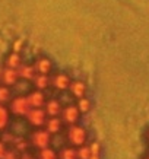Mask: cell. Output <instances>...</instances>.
Wrapping results in <instances>:
<instances>
[{
    "label": "cell",
    "mask_w": 149,
    "mask_h": 159,
    "mask_svg": "<svg viewBox=\"0 0 149 159\" xmlns=\"http://www.w3.org/2000/svg\"><path fill=\"white\" fill-rule=\"evenodd\" d=\"M19 159H37V158H35L34 155H31L29 152H25V153L21 155V158H19Z\"/></svg>",
    "instance_id": "4316f807"
},
{
    "label": "cell",
    "mask_w": 149,
    "mask_h": 159,
    "mask_svg": "<svg viewBox=\"0 0 149 159\" xmlns=\"http://www.w3.org/2000/svg\"><path fill=\"white\" fill-rule=\"evenodd\" d=\"M10 145H12V148H13V149L18 150L21 155L25 153V152H28V148L31 146V145H29V140L25 139V137H22V136H15Z\"/></svg>",
    "instance_id": "5bb4252c"
},
{
    "label": "cell",
    "mask_w": 149,
    "mask_h": 159,
    "mask_svg": "<svg viewBox=\"0 0 149 159\" xmlns=\"http://www.w3.org/2000/svg\"><path fill=\"white\" fill-rule=\"evenodd\" d=\"M22 47H24V41H22V39H16L13 44V51L15 53H19Z\"/></svg>",
    "instance_id": "484cf974"
},
{
    "label": "cell",
    "mask_w": 149,
    "mask_h": 159,
    "mask_svg": "<svg viewBox=\"0 0 149 159\" xmlns=\"http://www.w3.org/2000/svg\"><path fill=\"white\" fill-rule=\"evenodd\" d=\"M9 111L16 117H26V114L29 112L31 107L29 102L26 99V95H18V97L12 98V101L9 102Z\"/></svg>",
    "instance_id": "3957f363"
},
{
    "label": "cell",
    "mask_w": 149,
    "mask_h": 159,
    "mask_svg": "<svg viewBox=\"0 0 149 159\" xmlns=\"http://www.w3.org/2000/svg\"><path fill=\"white\" fill-rule=\"evenodd\" d=\"M18 80H19V73H18L16 69L6 67L2 70V82H3V85L10 88V86H13V85H16Z\"/></svg>",
    "instance_id": "30bf717a"
},
{
    "label": "cell",
    "mask_w": 149,
    "mask_h": 159,
    "mask_svg": "<svg viewBox=\"0 0 149 159\" xmlns=\"http://www.w3.org/2000/svg\"><path fill=\"white\" fill-rule=\"evenodd\" d=\"M62 110H63L62 102L58 101V99H56V98L48 99L45 102V105H44V111H45L47 117H60Z\"/></svg>",
    "instance_id": "9c48e42d"
},
{
    "label": "cell",
    "mask_w": 149,
    "mask_h": 159,
    "mask_svg": "<svg viewBox=\"0 0 149 159\" xmlns=\"http://www.w3.org/2000/svg\"><path fill=\"white\" fill-rule=\"evenodd\" d=\"M143 159H149V153H148V155H146V156H145V158H143Z\"/></svg>",
    "instance_id": "f546056e"
},
{
    "label": "cell",
    "mask_w": 149,
    "mask_h": 159,
    "mask_svg": "<svg viewBox=\"0 0 149 159\" xmlns=\"http://www.w3.org/2000/svg\"><path fill=\"white\" fill-rule=\"evenodd\" d=\"M58 159H77L76 148L64 146V148L60 149V152H58Z\"/></svg>",
    "instance_id": "ffe728a7"
},
{
    "label": "cell",
    "mask_w": 149,
    "mask_h": 159,
    "mask_svg": "<svg viewBox=\"0 0 149 159\" xmlns=\"http://www.w3.org/2000/svg\"><path fill=\"white\" fill-rule=\"evenodd\" d=\"M76 108L79 110V112L82 114H88L92 108V101L89 99L88 97H83V98H79L76 102Z\"/></svg>",
    "instance_id": "ac0fdd59"
},
{
    "label": "cell",
    "mask_w": 149,
    "mask_h": 159,
    "mask_svg": "<svg viewBox=\"0 0 149 159\" xmlns=\"http://www.w3.org/2000/svg\"><path fill=\"white\" fill-rule=\"evenodd\" d=\"M89 159H101V155H91Z\"/></svg>",
    "instance_id": "83f0119b"
},
{
    "label": "cell",
    "mask_w": 149,
    "mask_h": 159,
    "mask_svg": "<svg viewBox=\"0 0 149 159\" xmlns=\"http://www.w3.org/2000/svg\"><path fill=\"white\" fill-rule=\"evenodd\" d=\"M26 99H28L31 108H44L45 102H47L45 93L43 91H38V89H34V91L29 92L26 95Z\"/></svg>",
    "instance_id": "8992f818"
},
{
    "label": "cell",
    "mask_w": 149,
    "mask_h": 159,
    "mask_svg": "<svg viewBox=\"0 0 149 159\" xmlns=\"http://www.w3.org/2000/svg\"><path fill=\"white\" fill-rule=\"evenodd\" d=\"M0 82H2V70H0Z\"/></svg>",
    "instance_id": "4dcf8cb0"
},
{
    "label": "cell",
    "mask_w": 149,
    "mask_h": 159,
    "mask_svg": "<svg viewBox=\"0 0 149 159\" xmlns=\"http://www.w3.org/2000/svg\"><path fill=\"white\" fill-rule=\"evenodd\" d=\"M28 140H29V145L32 146V148H35L37 150H43V149L50 148L53 136L50 134L47 130H44V129H35L31 133Z\"/></svg>",
    "instance_id": "7a4b0ae2"
},
{
    "label": "cell",
    "mask_w": 149,
    "mask_h": 159,
    "mask_svg": "<svg viewBox=\"0 0 149 159\" xmlns=\"http://www.w3.org/2000/svg\"><path fill=\"white\" fill-rule=\"evenodd\" d=\"M76 153H77V159H89L91 158V152H89V146L88 145H83V146H81V148H77Z\"/></svg>",
    "instance_id": "7402d4cb"
},
{
    "label": "cell",
    "mask_w": 149,
    "mask_h": 159,
    "mask_svg": "<svg viewBox=\"0 0 149 159\" xmlns=\"http://www.w3.org/2000/svg\"><path fill=\"white\" fill-rule=\"evenodd\" d=\"M63 125H64V124H63V121H62V118H60V117H48L43 129H44V130H47L51 136H54V134L62 133Z\"/></svg>",
    "instance_id": "ba28073f"
},
{
    "label": "cell",
    "mask_w": 149,
    "mask_h": 159,
    "mask_svg": "<svg viewBox=\"0 0 149 159\" xmlns=\"http://www.w3.org/2000/svg\"><path fill=\"white\" fill-rule=\"evenodd\" d=\"M21 158V153L18 152L16 149H13V148H7V150H6V155L3 159H19Z\"/></svg>",
    "instance_id": "603a6c76"
},
{
    "label": "cell",
    "mask_w": 149,
    "mask_h": 159,
    "mask_svg": "<svg viewBox=\"0 0 149 159\" xmlns=\"http://www.w3.org/2000/svg\"><path fill=\"white\" fill-rule=\"evenodd\" d=\"M18 73H19V79H25V80H32L34 76L37 75L35 67L32 64H22L18 69Z\"/></svg>",
    "instance_id": "2e32d148"
},
{
    "label": "cell",
    "mask_w": 149,
    "mask_h": 159,
    "mask_svg": "<svg viewBox=\"0 0 149 159\" xmlns=\"http://www.w3.org/2000/svg\"><path fill=\"white\" fill-rule=\"evenodd\" d=\"M69 89H70V93H72L75 98H77V99H79V98L86 97L88 86H86V83L83 82V80H72Z\"/></svg>",
    "instance_id": "7c38bea8"
},
{
    "label": "cell",
    "mask_w": 149,
    "mask_h": 159,
    "mask_svg": "<svg viewBox=\"0 0 149 159\" xmlns=\"http://www.w3.org/2000/svg\"><path fill=\"white\" fill-rule=\"evenodd\" d=\"M35 72L40 75H50L53 70V61L48 57H40L37 58V61L34 64Z\"/></svg>",
    "instance_id": "8fae6325"
},
{
    "label": "cell",
    "mask_w": 149,
    "mask_h": 159,
    "mask_svg": "<svg viewBox=\"0 0 149 159\" xmlns=\"http://www.w3.org/2000/svg\"><path fill=\"white\" fill-rule=\"evenodd\" d=\"M88 146H89L91 155H101V145H100V142H91Z\"/></svg>",
    "instance_id": "cb8c5ba5"
},
{
    "label": "cell",
    "mask_w": 149,
    "mask_h": 159,
    "mask_svg": "<svg viewBox=\"0 0 149 159\" xmlns=\"http://www.w3.org/2000/svg\"><path fill=\"white\" fill-rule=\"evenodd\" d=\"M10 124V111L6 105L0 104V131H5Z\"/></svg>",
    "instance_id": "e0dca14e"
},
{
    "label": "cell",
    "mask_w": 149,
    "mask_h": 159,
    "mask_svg": "<svg viewBox=\"0 0 149 159\" xmlns=\"http://www.w3.org/2000/svg\"><path fill=\"white\" fill-rule=\"evenodd\" d=\"M37 159H58V152L50 146V148H47V149L38 150Z\"/></svg>",
    "instance_id": "44dd1931"
},
{
    "label": "cell",
    "mask_w": 149,
    "mask_h": 159,
    "mask_svg": "<svg viewBox=\"0 0 149 159\" xmlns=\"http://www.w3.org/2000/svg\"><path fill=\"white\" fill-rule=\"evenodd\" d=\"M22 64H24V61H22V56H21V53H15V51H12V53L7 54V57H6V67L16 69V70H18Z\"/></svg>",
    "instance_id": "9a60e30c"
},
{
    "label": "cell",
    "mask_w": 149,
    "mask_h": 159,
    "mask_svg": "<svg viewBox=\"0 0 149 159\" xmlns=\"http://www.w3.org/2000/svg\"><path fill=\"white\" fill-rule=\"evenodd\" d=\"M146 139H148V143H149V129H148V131H146Z\"/></svg>",
    "instance_id": "f1b7e54d"
},
{
    "label": "cell",
    "mask_w": 149,
    "mask_h": 159,
    "mask_svg": "<svg viewBox=\"0 0 149 159\" xmlns=\"http://www.w3.org/2000/svg\"><path fill=\"white\" fill-rule=\"evenodd\" d=\"M10 101H12V89L3 83H0V104L6 105Z\"/></svg>",
    "instance_id": "d6986e66"
},
{
    "label": "cell",
    "mask_w": 149,
    "mask_h": 159,
    "mask_svg": "<svg viewBox=\"0 0 149 159\" xmlns=\"http://www.w3.org/2000/svg\"><path fill=\"white\" fill-rule=\"evenodd\" d=\"M25 118H26V121H28V124L31 127H34V129H43L48 117L45 114L44 108H31Z\"/></svg>",
    "instance_id": "277c9868"
},
{
    "label": "cell",
    "mask_w": 149,
    "mask_h": 159,
    "mask_svg": "<svg viewBox=\"0 0 149 159\" xmlns=\"http://www.w3.org/2000/svg\"><path fill=\"white\" fill-rule=\"evenodd\" d=\"M32 83H34V88L35 89H38V91H45L50 85H51V79L48 75H40L37 73L32 79Z\"/></svg>",
    "instance_id": "4fadbf2b"
},
{
    "label": "cell",
    "mask_w": 149,
    "mask_h": 159,
    "mask_svg": "<svg viewBox=\"0 0 149 159\" xmlns=\"http://www.w3.org/2000/svg\"><path fill=\"white\" fill-rule=\"evenodd\" d=\"M70 83H72V79H70V76H69L68 73L60 72V73H56L51 77V85L57 91H66V89H69Z\"/></svg>",
    "instance_id": "52a82bcc"
},
{
    "label": "cell",
    "mask_w": 149,
    "mask_h": 159,
    "mask_svg": "<svg viewBox=\"0 0 149 159\" xmlns=\"http://www.w3.org/2000/svg\"><path fill=\"white\" fill-rule=\"evenodd\" d=\"M66 140H68L69 146L72 148H81V146L86 145L88 142V130L81 124H75L68 127L66 131Z\"/></svg>",
    "instance_id": "6da1fadb"
},
{
    "label": "cell",
    "mask_w": 149,
    "mask_h": 159,
    "mask_svg": "<svg viewBox=\"0 0 149 159\" xmlns=\"http://www.w3.org/2000/svg\"><path fill=\"white\" fill-rule=\"evenodd\" d=\"M6 150H7V145H6L5 142H3V140L0 139V159H3V158H5Z\"/></svg>",
    "instance_id": "d4e9b609"
},
{
    "label": "cell",
    "mask_w": 149,
    "mask_h": 159,
    "mask_svg": "<svg viewBox=\"0 0 149 159\" xmlns=\"http://www.w3.org/2000/svg\"><path fill=\"white\" fill-rule=\"evenodd\" d=\"M60 118H62L63 124H66L68 127H70V125L77 124V121L81 118V112H79V110L76 108V105H72V104H70V105L63 107Z\"/></svg>",
    "instance_id": "5b68a950"
}]
</instances>
